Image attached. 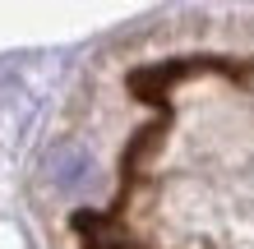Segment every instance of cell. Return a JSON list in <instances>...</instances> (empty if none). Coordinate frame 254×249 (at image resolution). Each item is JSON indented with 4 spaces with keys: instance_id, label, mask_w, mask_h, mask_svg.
<instances>
[{
    "instance_id": "1",
    "label": "cell",
    "mask_w": 254,
    "mask_h": 249,
    "mask_svg": "<svg viewBox=\"0 0 254 249\" xmlns=\"http://www.w3.org/2000/svg\"><path fill=\"white\" fill-rule=\"evenodd\" d=\"M47 180L61 189V194H79V189L93 180V157H88L79 143H61V148L47 152Z\"/></svg>"
}]
</instances>
